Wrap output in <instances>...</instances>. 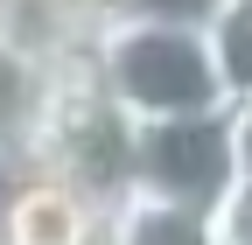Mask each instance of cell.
Segmentation results:
<instances>
[{
  "label": "cell",
  "mask_w": 252,
  "mask_h": 245,
  "mask_svg": "<svg viewBox=\"0 0 252 245\" xmlns=\"http://www.w3.org/2000/svg\"><path fill=\"white\" fill-rule=\"evenodd\" d=\"M91 70L133 119H175V112L231 105L224 77H217V56H210V28L196 14H161V7L98 14Z\"/></svg>",
  "instance_id": "6da1fadb"
},
{
  "label": "cell",
  "mask_w": 252,
  "mask_h": 245,
  "mask_svg": "<svg viewBox=\"0 0 252 245\" xmlns=\"http://www.w3.org/2000/svg\"><path fill=\"white\" fill-rule=\"evenodd\" d=\"M231 175H238L231 105L175 112V119H133V189L217 210V196L231 189Z\"/></svg>",
  "instance_id": "3957f363"
},
{
  "label": "cell",
  "mask_w": 252,
  "mask_h": 245,
  "mask_svg": "<svg viewBox=\"0 0 252 245\" xmlns=\"http://www.w3.org/2000/svg\"><path fill=\"white\" fill-rule=\"evenodd\" d=\"M0 245H105V210L70 182L21 168L0 182Z\"/></svg>",
  "instance_id": "277c9868"
},
{
  "label": "cell",
  "mask_w": 252,
  "mask_h": 245,
  "mask_svg": "<svg viewBox=\"0 0 252 245\" xmlns=\"http://www.w3.org/2000/svg\"><path fill=\"white\" fill-rule=\"evenodd\" d=\"M231 133H238V168H252V98H231Z\"/></svg>",
  "instance_id": "30bf717a"
},
{
  "label": "cell",
  "mask_w": 252,
  "mask_h": 245,
  "mask_svg": "<svg viewBox=\"0 0 252 245\" xmlns=\"http://www.w3.org/2000/svg\"><path fill=\"white\" fill-rule=\"evenodd\" d=\"M105 245H217L210 210L154 196V189H126L105 210Z\"/></svg>",
  "instance_id": "8992f818"
},
{
  "label": "cell",
  "mask_w": 252,
  "mask_h": 245,
  "mask_svg": "<svg viewBox=\"0 0 252 245\" xmlns=\"http://www.w3.org/2000/svg\"><path fill=\"white\" fill-rule=\"evenodd\" d=\"M77 7H91V14H112V7H126V0H77Z\"/></svg>",
  "instance_id": "8fae6325"
},
{
  "label": "cell",
  "mask_w": 252,
  "mask_h": 245,
  "mask_svg": "<svg viewBox=\"0 0 252 245\" xmlns=\"http://www.w3.org/2000/svg\"><path fill=\"white\" fill-rule=\"evenodd\" d=\"M28 168L70 182V189L91 196L98 210H112L126 189H133V112L98 84L91 56L56 63L42 126H35V140H28Z\"/></svg>",
  "instance_id": "7a4b0ae2"
},
{
  "label": "cell",
  "mask_w": 252,
  "mask_h": 245,
  "mask_svg": "<svg viewBox=\"0 0 252 245\" xmlns=\"http://www.w3.org/2000/svg\"><path fill=\"white\" fill-rule=\"evenodd\" d=\"M210 231H217V245H252V168H238V175H231V189L217 196Z\"/></svg>",
  "instance_id": "9c48e42d"
},
{
  "label": "cell",
  "mask_w": 252,
  "mask_h": 245,
  "mask_svg": "<svg viewBox=\"0 0 252 245\" xmlns=\"http://www.w3.org/2000/svg\"><path fill=\"white\" fill-rule=\"evenodd\" d=\"M91 35H98V14L77 0H0V49L35 56L49 70L91 56Z\"/></svg>",
  "instance_id": "5b68a950"
},
{
  "label": "cell",
  "mask_w": 252,
  "mask_h": 245,
  "mask_svg": "<svg viewBox=\"0 0 252 245\" xmlns=\"http://www.w3.org/2000/svg\"><path fill=\"white\" fill-rule=\"evenodd\" d=\"M49 77H56L49 63L0 49V168L7 175L28 168V140H35L42 105H49Z\"/></svg>",
  "instance_id": "52a82bcc"
},
{
  "label": "cell",
  "mask_w": 252,
  "mask_h": 245,
  "mask_svg": "<svg viewBox=\"0 0 252 245\" xmlns=\"http://www.w3.org/2000/svg\"><path fill=\"white\" fill-rule=\"evenodd\" d=\"M210 28V56L224 77V98H252V0H217L203 14Z\"/></svg>",
  "instance_id": "ba28073f"
}]
</instances>
